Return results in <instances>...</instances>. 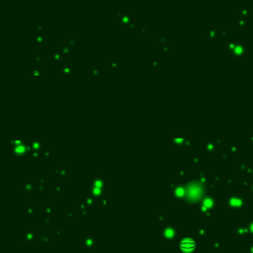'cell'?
Listing matches in <instances>:
<instances>
[{
	"label": "cell",
	"mask_w": 253,
	"mask_h": 253,
	"mask_svg": "<svg viewBox=\"0 0 253 253\" xmlns=\"http://www.w3.org/2000/svg\"><path fill=\"white\" fill-rule=\"evenodd\" d=\"M181 244H184V245H187L186 247L183 248V250H186V251H189V250H192L193 248H195V246H196V244H195L194 241H192V240H185V241H183Z\"/></svg>",
	"instance_id": "1"
}]
</instances>
